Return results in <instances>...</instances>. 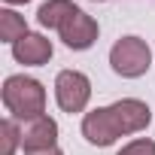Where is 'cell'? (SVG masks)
Here are the masks:
<instances>
[{"label":"cell","instance_id":"1","mask_svg":"<svg viewBox=\"0 0 155 155\" xmlns=\"http://www.w3.org/2000/svg\"><path fill=\"white\" fill-rule=\"evenodd\" d=\"M3 107L12 113V119L34 122L46 116V88L31 76H9L3 82Z\"/></svg>","mask_w":155,"mask_h":155},{"label":"cell","instance_id":"2","mask_svg":"<svg viewBox=\"0 0 155 155\" xmlns=\"http://www.w3.org/2000/svg\"><path fill=\"white\" fill-rule=\"evenodd\" d=\"M110 64L119 76H125V79H137V76H143L152 64V52L146 46V40L140 37H122L113 49H110Z\"/></svg>","mask_w":155,"mask_h":155},{"label":"cell","instance_id":"3","mask_svg":"<svg viewBox=\"0 0 155 155\" xmlns=\"http://www.w3.org/2000/svg\"><path fill=\"white\" fill-rule=\"evenodd\" d=\"M55 97L64 113H82L91 97V82L79 70H61L55 79Z\"/></svg>","mask_w":155,"mask_h":155},{"label":"cell","instance_id":"4","mask_svg":"<svg viewBox=\"0 0 155 155\" xmlns=\"http://www.w3.org/2000/svg\"><path fill=\"white\" fill-rule=\"evenodd\" d=\"M58 34H61V40H64L67 49L82 52V49L94 46V40H97V21L88 12H82V9H73V15L61 25Z\"/></svg>","mask_w":155,"mask_h":155},{"label":"cell","instance_id":"5","mask_svg":"<svg viewBox=\"0 0 155 155\" xmlns=\"http://www.w3.org/2000/svg\"><path fill=\"white\" fill-rule=\"evenodd\" d=\"M82 134H85V140H88L91 146H113V143L122 137V131H119V125H116L110 107H101V110L85 113V119H82Z\"/></svg>","mask_w":155,"mask_h":155},{"label":"cell","instance_id":"6","mask_svg":"<svg viewBox=\"0 0 155 155\" xmlns=\"http://www.w3.org/2000/svg\"><path fill=\"white\" fill-rule=\"evenodd\" d=\"M110 113H113V119H116V125H119L122 134H137V131H143V128L152 122V110H149L143 101H137V97L116 101V104L110 107Z\"/></svg>","mask_w":155,"mask_h":155},{"label":"cell","instance_id":"7","mask_svg":"<svg viewBox=\"0 0 155 155\" xmlns=\"http://www.w3.org/2000/svg\"><path fill=\"white\" fill-rule=\"evenodd\" d=\"M55 140H58V122L49 119V116H40V119L28 122V128H25V134H21L25 155H28V152H46V149H55Z\"/></svg>","mask_w":155,"mask_h":155},{"label":"cell","instance_id":"8","mask_svg":"<svg viewBox=\"0 0 155 155\" xmlns=\"http://www.w3.org/2000/svg\"><path fill=\"white\" fill-rule=\"evenodd\" d=\"M12 55H15L18 64L40 67V64H46L52 58V40H46L43 34H28L12 46Z\"/></svg>","mask_w":155,"mask_h":155},{"label":"cell","instance_id":"9","mask_svg":"<svg viewBox=\"0 0 155 155\" xmlns=\"http://www.w3.org/2000/svg\"><path fill=\"white\" fill-rule=\"evenodd\" d=\"M73 3L70 0H49V3H43L40 6V12H37V21L43 25V28H58L61 31V25L73 15Z\"/></svg>","mask_w":155,"mask_h":155},{"label":"cell","instance_id":"10","mask_svg":"<svg viewBox=\"0 0 155 155\" xmlns=\"http://www.w3.org/2000/svg\"><path fill=\"white\" fill-rule=\"evenodd\" d=\"M31 31H28V25H25V18L18 15V12H12V9H0V40L3 43H18L21 37H28Z\"/></svg>","mask_w":155,"mask_h":155},{"label":"cell","instance_id":"11","mask_svg":"<svg viewBox=\"0 0 155 155\" xmlns=\"http://www.w3.org/2000/svg\"><path fill=\"white\" fill-rule=\"evenodd\" d=\"M21 143V131L12 119L0 122V155H15V146Z\"/></svg>","mask_w":155,"mask_h":155},{"label":"cell","instance_id":"12","mask_svg":"<svg viewBox=\"0 0 155 155\" xmlns=\"http://www.w3.org/2000/svg\"><path fill=\"white\" fill-rule=\"evenodd\" d=\"M119 155H155V143H152V140H146V137H140V140H134V143L122 146V152H119Z\"/></svg>","mask_w":155,"mask_h":155},{"label":"cell","instance_id":"13","mask_svg":"<svg viewBox=\"0 0 155 155\" xmlns=\"http://www.w3.org/2000/svg\"><path fill=\"white\" fill-rule=\"evenodd\" d=\"M28 155H64V152L55 146V149H46V152H28Z\"/></svg>","mask_w":155,"mask_h":155},{"label":"cell","instance_id":"14","mask_svg":"<svg viewBox=\"0 0 155 155\" xmlns=\"http://www.w3.org/2000/svg\"><path fill=\"white\" fill-rule=\"evenodd\" d=\"M6 3H28V0H6Z\"/></svg>","mask_w":155,"mask_h":155}]
</instances>
